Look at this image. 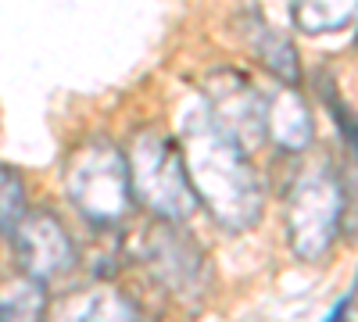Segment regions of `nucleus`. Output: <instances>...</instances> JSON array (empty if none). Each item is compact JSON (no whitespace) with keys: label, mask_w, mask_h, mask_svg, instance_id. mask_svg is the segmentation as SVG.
<instances>
[{"label":"nucleus","mask_w":358,"mask_h":322,"mask_svg":"<svg viewBox=\"0 0 358 322\" xmlns=\"http://www.w3.org/2000/svg\"><path fill=\"white\" fill-rule=\"evenodd\" d=\"M183 165L190 175L194 197L212 212L226 229H251L262 215V183L251 168L248 151L236 143L212 115L197 111L187 119L183 133Z\"/></svg>","instance_id":"1"},{"label":"nucleus","mask_w":358,"mask_h":322,"mask_svg":"<svg viewBox=\"0 0 358 322\" xmlns=\"http://www.w3.org/2000/svg\"><path fill=\"white\" fill-rule=\"evenodd\" d=\"M129 186L165 222L187 219L197 208V197L183 165V151H179V143L158 133L136 136L133 158H129Z\"/></svg>","instance_id":"2"},{"label":"nucleus","mask_w":358,"mask_h":322,"mask_svg":"<svg viewBox=\"0 0 358 322\" xmlns=\"http://www.w3.org/2000/svg\"><path fill=\"white\" fill-rule=\"evenodd\" d=\"M69 193L76 208L94 222V226H111L122 219L126 204L133 197L129 186V161L126 154L111 147L104 140H94L79 151L69 172Z\"/></svg>","instance_id":"3"},{"label":"nucleus","mask_w":358,"mask_h":322,"mask_svg":"<svg viewBox=\"0 0 358 322\" xmlns=\"http://www.w3.org/2000/svg\"><path fill=\"white\" fill-rule=\"evenodd\" d=\"M341 212L344 197L330 172H312L305 180H297L287 200V233L297 258L312 261L330 251L341 226Z\"/></svg>","instance_id":"4"},{"label":"nucleus","mask_w":358,"mask_h":322,"mask_svg":"<svg viewBox=\"0 0 358 322\" xmlns=\"http://www.w3.org/2000/svg\"><path fill=\"white\" fill-rule=\"evenodd\" d=\"M208 94V115L248 151V143H262L268 136V104L255 86L233 72L212 75L204 86Z\"/></svg>","instance_id":"5"},{"label":"nucleus","mask_w":358,"mask_h":322,"mask_svg":"<svg viewBox=\"0 0 358 322\" xmlns=\"http://www.w3.org/2000/svg\"><path fill=\"white\" fill-rule=\"evenodd\" d=\"M15 247H18V261L29 272V279L47 283L54 276H62L72 269L76 261V247L69 240L65 226L57 222L50 212H29L22 219V226L15 229Z\"/></svg>","instance_id":"6"},{"label":"nucleus","mask_w":358,"mask_h":322,"mask_svg":"<svg viewBox=\"0 0 358 322\" xmlns=\"http://www.w3.org/2000/svg\"><path fill=\"white\" fill-rule=\"evenodd\" d=\"M151 261L162 272V279L169 286H176L179 294L201 286L197 283V276H201V247L190 237H183V233H176L172 222H165L151 237Z\"/></svg>","instance_id":"7"},{"label":"nucleus","mask_w":358,"mask_h":322,"mask_svg":"<svg viewBox=\"0 0 358 322\" xmlns=\"http://www.w3.org/2000/svg\"><path fill=\"white\" fill-rule=\"evenodd\" d=\"M57 322H136V312L118 290L97 286L65 301L57 312Z\"/></svg>","instance_id":"8"},{"label":"nucleus","mask_w":358,"mask_h":322,"mask_svg":"<svg viewBox=\"0 0 358 322\" xmlns=\"http://www.w3.org/2000/svg\"><path fill=\"white\" fill-rule=\"evenodd\" d=\"M290 18L301 33H337L358 22V0H294Z\"/></svg>","instance_id":"9"},{"label":"nucleus","mask_w":358,"mask_h":322,"mask_svg":"<svg viewBox=\"0 0 358 322\" xmlns=\"http://www.w3.org/2000/svg\"><path fill=\"white\" fill-rule=\"evenodd\" d=\"M268 136H276L280 147L287 151H301L308 147L312 140V119H308V108L305 101L290 94H280L276 104H268Z\"/></svg>","instance_id":"10"},{"label":"nucleus","mask_w":358,"mask_h":322,"mask_svg":"<svg viewBox=\"0 0 358 322\" xmlns=\"http://www.w3.org/2000/svg\"><path fill=\"white\" fill-rule=\"evenodd\" d=\"M47 294L43 283L36 279H18L4 298H0V322H43Z\"/></svg>","instance_id":"11"},{"label":"nucleus","mask_w":358,"mask_h":322,"mask_svg":"<svg viewBox=\"0 0 358 322\" xmlns=\"http://www.w3.org/2000/svg\"><path fill=\"white\" fill-rule=\"evenodd\" d=\"M29 215V204H25V180L0 165V233L4 237H15V229L22 226V219Z\"/></svg>","instance_id":"12"},{"label":"nucleus","mask_w":358,"mask_h":322,"mask_svg":"<svg viewBox=\"0 0 358 322\" xmlns=\"http://www.w3.org/2000/svg\"><path fill=\"white\" fill-rule=\"evenodd\" d=\"M262 33V40H255V50H258V57L273 68L280 79H287V82H297V57H294V47H290V40L287 36H280V33H268V29H258Z\"/></svg>","instance_id":"13"},{"label":"nucleus","mask_w":358,"mask_h":322,"mask_svg":"<svg viewBox=\"0 0 358 322\" xmlns=\"http://www.w3.org/2000/svg\"><path fill=\"white\" fill-rule=\"evenodd\" d=\"M348 301H358V283H355V290H351V294H348Z\"/></svg>","instance_id":"14"}]
</instances>
